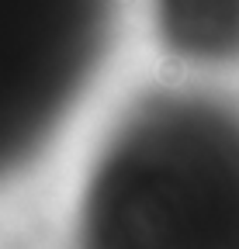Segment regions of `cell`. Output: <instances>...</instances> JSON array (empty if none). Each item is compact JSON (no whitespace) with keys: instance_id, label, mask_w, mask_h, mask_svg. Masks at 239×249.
Wrapping results in <instances>:
<instances>
[{"instance_id":"obj_2","label":"cell","mask_w":239,"mask_h":249,"mask_svg":"<svg viewBox=\"0 0 239 249\" xmlns=\"http://www.w3.org/2000/svg\"><path fill=\"white\" fill-rule=\"evenodd\" d=\"M118 0H0V180L55 139L108 55Z\"/></svg>"},{"instance_id":"obj_1","label":"cell","mask_w":239,"mask_h":249,"mask_svg":"<svg viewBox=\"0 0 239 249\" xmlns=\"http://www.w3.org/2000/svg\"><path fill=\"white\" fill-rule=\"evenodd\" d=\"M73 249H239V104L139 97L91 166Z\"/></svg>"},{"instance_id":"obj_3","label":"cell","mask_w":239,"mask_h":249,"mask_svg":"<svg viewBox=\"0 0 239 249\" xmlns=\"http://www.w3.org/2000/svg\"><path fill=\"white\" fill-rule=\"evenodd\" d=\"M163 49L194 66L239 62V0H153Z\"/></svg>"}]
</instances>
